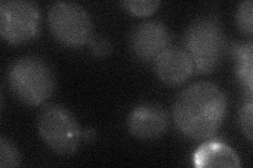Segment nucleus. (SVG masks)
<instances>
[{
    "label": "nucleus",
    "instance_id": "4",
    "mask_svg": "<svg viewBox=\"0 0 253 168\" xmlns=\"http://www.w3.org/2000/svg\"><path fill=\"white\" fill-rule=\"evenodd\" d=\"M37 129L47 147L60 156L76 153L83 137L73 114L57 104H49L39 111Z\"/></svg>",
    "mask_w": 253,
    "mask_h": 168
},
{
    "label": "nucleus",
    "instance_id": "3",
    "mask_svg": "<svg viewBox=\"0 0 253 168\" xmlns=\"http://www.w3.org/2000/svg\"><path fill=\"white\" fill-rule=\"evenodd\" d=\"M185 46L197 73L214 70L225 49L224 32L218 20L214 17L196 19L186 32Z\"/></svg>",
    "mask_w": 253,
    "mask_h": 168
},
{
    "label": "nucleus",
    "instance_id": "8",
    "mask_svg": "<svg viewBox=\"0 0 253 168\" xmlns=\"http://www.w3.org/2000/svg\"><path fill=\"white\" fill-rule=\"evenodd\" d=\"M170 119L167 110L160 105L142 104L134 108L128 118L130 133L141 140H153L168 131Z\"/></svg>",
    "mask_w": 253,
    "mask_h": 168
},
{
    "label": "nucleus",
    "instance_id": "15",
    "mask_svg": "<svg viewBox=\"0 0 253 168\" xmlns=\"http://www.w3.org/2000/svg\"><path fill=\"white\" fill-rule=\"evenodd\" d=\"M252 117H253V104L252 98H249L247 102L243 104L240 110V122L243 133L248 138V140L252 141Z\"/></svg>",
    "mask_w": 253,
    "mask_h": 168
},
{
    "label": "nucleus",
    "instance_id": "5",
    "mask_svg": "<svg viewBox=\"0 0 253 168\" xmlns=\"http://www.w3.org/2000/svg\"><path fill=\"white\" fill-rule=\"evenodd\" d=\"M47 25L52 35L69 47L83 46L93 39L90 15L75 2L54 3L47 12Z\"/></svg>",
    "mask_w": 253,
    "mask_h": 168
},
{
    "label": "nucleus",
    "instance_id": "12",
    "mask_svg": "<svg viewBox=\"0 0 253 168\" xmlns=\"http://www.w3.org/2000/svg\"><path fill=\"white\" fill-rule=\"evenodd\" d=\"M21 164L19 150L14 144L4 137L0 138V167L14 168Z\"/></svg>",
    "mask_w": 253,
    "mask_h": 168
},
{
    "label": "nucleus",
    "instance_id": "1",
    "mask_svg": "<svg viewBox=\"0 0 253 168\" xmlns=\"http://www.w3.org/2000/svg\"><path fill=\"white\" fill-rule=\"evenodd\" d=\"M227 111L226 96L210 81L189 85L173 106V119L178 131L193 140H205L223 124Z\"/></svg>",
    "mask_w": 253,
    "mask_h": 168
},
{
    "label": "nucleus",
    "instance_id": "10",
    "mask_svg": "<svg viewBox=\"0 0 253 168\" xmlns=\"http://www.w3.org/2000/svg\"><path fill=\"white\" fill-rule=\"evenodd\" d=\"M193 165L197 168L206 167H240V158L226 143L210 140L196 149L193 155Z\"/></svg>",
    "mask_w": 253,
    "mask_h": 168
},
{
    "label": "nucleus",
    "instance_id": "6",
    "mask_svg": "<svg viewBox=\"0 0 253 168\" xmlns=\"http://www.w3.org/2000/svg\"><path fill=\"white\" fill-rule=\"evenodd\" d=\"M39 7L33 1L0 2V34L11 44L25 43L38 34Z\"/></svg>",
    "mask_w": 253,
    "mask_h": 168
},
{
    "label": "nucleus",
    "instance_id": "7",
    "mask_svg": "<svg viewBox=\"0 0 253 168\" xmlns=\"http://www.w3.org/2000/svg\"><path fill=\"white\" fill-rule=\"evenodd\" d=\"M169 41V32L163 22L147 20L133 30L130 45L137 58L142 61H150L167 49Z\"/></svg>",
    "mask_w": 253,
    "mask_h": 168
},
{
    "label": "nucleus",
    "instance_id": "11",
    "mask_svg": "<svg viewBox=\"0 0 253 168\" xmlns=\"http://www.w3.org/2000/svg\"><path fill=\"white\" fill-rule=\"evenodd\" d=\"M236 60V75L240 81L248 91L249 97H252L253 91V74H252V58L253 44L252 41L236 44L233 49Z\"/></svg>",
    "mask_w": 253,
    "mask_h": 168
},
{
    "label": "nucleus",
    "instance_id": "17",
    "mask_svg": "<svg viewBox=\"0 0 253 168\" xmlns=\"http://www.w3.org/2000/svg\"><path fill=\"white\" fill-rule=\"evenodd\" d=\"M94 138H95V131H94V130L88 129L86 131H84V139L86 142L93 141Z\"/></svg>",
    "mask_w": 253,
    "mask_h": 168
},
{
    "label": "nucleus",
    "instance_id": "16",
    "mask_svg": "<svg viewBox=\"0 0 253 168\" xmlns=\"http://www.w3.org/2000/svg\"><path fill=\"white\" fill-rule=\"evenodd\" d=\"M90 45L93 54L97 57H105V56L112 52V44L106 38L92 39Z\"/></svg>",
    "mask_w": 253,
    "mask_h": 168
},
{
    "label": "nucleus",
    "instance_id": "13",
    "mask_svg": "<svg viewBox=\"0 0 253 168\" xmlns=\"http://www.w3.org/2000/svg\"><path fill=\"white\" fill-rule=\"evenodd\" d=\"M253 2L252 0L242 2L236 12V25L243 33L249 36L252 35L253 31V23H252V16H253Z\"/></svg>",
    "mask_w": 253,
    "mask_h": 168
},
{
    "label": "nucleus",
    "instance_id": "14",
    "mask_svg": "<svg viewBox=\"0 0 253 168\" xmlns=\"http://www.w3.org/2000/svg\"><path fill=\"white\" fill-rule=\"evenodd\" d=\"M124 5L133 15L138 16V17H146V16L152 15L161 5V2L154 1V0H151V1H148V0H130V1H125Z\"/></svg>",
    "mask_w": 253,
    "mask_h": 168
},
{
    "label": "nucleus",
    "instance_id": "2",
    "mask_svg": "<svg viewBox=\"0 0 253 168\" xmlns=\"http://www.w3.org/2000/svg\"><path fill=\"white\" fill-rule=\"evenodd\" d=\"M10 87L15 97L29 106H39L52 97L56 80L45 61L34 56L16 60L9 68Z\"/></svg>",
    "mask_w": 253,
    "mask_h": 168
},
{
    "label": "nucleus",
    "instance_id": "9",
    "mask_svg": "<svg viewBox=\"0 0 253 168\" xmlns=\"http://www.w3.org/2000/svg\"><path fill=\"white\" fill-rule=\"evenodd\" d=\"M154 60L158 78L170 86L183 84L193 74L194 65L191 57L187 51L179 47H167Z\"/></svg>",
    "mask_w": 253,
    "mask_h": 168
}]
</instances>
